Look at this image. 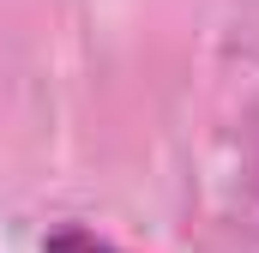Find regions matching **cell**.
I'll use <instances>...</instances> for the list:
<instances>
[{"label": "cell", "mask_w": 259, "mask_h": 253, "mask_svg": "<svg viewBox=\"0 0 259 253\" xmlns=\"http://www.w3.org/2000/svg\"><path fill=\"white\" fill-rule=\"evenodd\" d=\"M42 253H115L109 241H97V235H84V229H61V235H49Z\"/></svg>", "instance_id": "6da1fadb"}]
</instances>
